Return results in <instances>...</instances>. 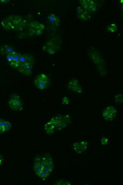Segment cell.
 I'll return each mask as SVG.
<instances>
[{
	"label": "cell",
	"mask_w": 123,
	"mask_h": 185,
	"mask_svg": "<svg viewBox=\"0 0 123 185\" xmlns=\"http://www.w3.org/2000/svg\"><path fill=\"white\" fill-rule=\"evenodd\" d=\"M31 21L19 15H10L5 18L1 21L2 27L5 30H13V31H24L29 26Z\"/></svg>",
	"instance_id": "obj_1"
},
{
	"label": "cell",
	"mask_w": 123,
	"mask_h": 185,
	"mask_svg": "<svg viewBox=\"0 0 123 185\" xmlns=\"http://www.w3.org/2000/svg\"><path fill=\"white\" fill-rule=\"evenodd\" d=\"M45 25L37 21H31L29 26L26 29V33L28 36H39L45 31Z\"/></svg>",
	"instance_id": "obj_2"
},
{
	"label": "cell",
	"mask_w": 123,
	"mask_h": 185,
	"mask_svg": "<svg viewBox=\"0 0 123 185\" xmlns=\"http://www.w3.org/2000/svg\"><path fill=\"white\" fill-rule=\"evenodd\" d=\"M55 127L56 129H64L68 124L70 123V115H59L53 117L52 119L49 120Z\"/></svg>",
	"instance_id": "obj_3"
},
{
	"label": "cell",
	"mask_w": 123,
	"mask_h": 185,
	"mask_svg": "<svg viewBox=\"0 0 123 185\" xmlns=\"http://www.w3.org/2000/svg\"><path fill=\"white\" fill-rule=\"evenodd\" d=\"M60 42H59V40L53 38L51 40H48L46 42V44L43 46V50L44 52L47 53L48 55H54L56 54L59 50L60 49Z\"/></svg>",
	"instance_id": "obj_4"
},
{
	"label": "cell",
	"mask_w": 123,
	"mask_h": 185,
	"mask_svg": "<svg viewBox=\"0 0 123 185\" xmlns=\"http://www.w3.org/2000/svg\"><path fill=\"white\" fill-rule=\"evenodd\" d=\"M89 55H90V57H91V58L93 59V61L94 62V64L97 66V68H98V70H99V71L104 70V72H105V62L102 59V57L99 55V53H98L97 51H95L94 48H91V50L89 51Z\"/></svg>",
	"instance_id": "obj_5"
},
{
	"label": "cell",
	"mask_w": 123,
	"mask_h": 185,
	"mask_svg": "<svg viewBox=\"0 0 123 185\" xmlns=\"http://www.w3.org/2000/svg\"><path fill=\"white\" fill-rule=\"evenodd\" d=\"M80 4L83 8L86 11H88L90 14L94 13L97 10V2L96 1H93V0H81Z\"/></svg>",
	"instance_id": "obj_6"
},
{
	"label": "cell",
	"mask_w": 123,
	"mask_h": 185,
	"mask_svg": "<svg viewBox=\"0 0 123 185\" xmlns=\"http://www.w3.org/2000/svg\"><path fill=\"white\" fill-rule=\"evenodd\" d=\"M9 106L11 110H21L22 109V104L20 97L18 95H12L9 100Z\"/></svg>",
	"instance_id": "obj_7"
},
{
	"label": "cell",
	"mask_w": 123,
	"mask_h": 185,
	"mask_svg": "<svg viewBox=\"0 0 123 185\" xmlns=\"http://www.w3.org/2000/svg\"><path fill=\"white\" fill-rule=\"evenodd\" d=\"M34 56H32V55L20 53V56H19V65L27 64V65L34 66Z\"/></svg>",
	"instance_id": "obj_8"
},
{
	"label": "cell",
	"mask_w": 123,
	"mask_h": 185,
	"mask_svg": "<svg viewBox=\"0 0 123 185\" xmlns=\"http://www.w3.org/2000/svg\"><path fill=\"white\" fill-rule=\"evenodd\" d=\"M103 117L105 120H112L115 117H116L117 114V110L116 108L112 106H109L108 107H105V109L103 111Z\"/></svg>",
	"instance_id": "obj_9"
},
{
	"label": "cell",
	"mask_w": 123,
	"mask_h": 185,
	"mask_svg": "<svg viewBox=\"0 0 123 185\" xmlns=\"http://www.w3.org/2000/svg\"><path fill=\"white\" fill-rule=\"evenodd\" d=\"M42 157H43V166H44V167L45 169H46L47 170H49L50 172H52L53 170H54V163H53L52 156L49 154H46Z\"/></svg>",
	"instance_id": "obj_10"
},
{
	"label": "cell",
	"mask_w": 123,
	"mask_h": 185,
	"mask_svg": "<svg viewBox=\"0 0 123 185\" xmlns=\"http://www.w3.org/2000/svg\"><path fill=\"white\" fill-rule=\"evenodd\" d=\"M88 142L86 141H81V142H77L73 144V150L76 154H81L83 152H84L85 149L87 148Z\"/></svg>",
	"instance_id": "obj_11"
},
{
	"label": "cell",
	"mask_w": 123,
	"mask_h": 185,
	"mask_svg": "<svg viewBox=\"0 0 123 185\" xmlns=\"http://www.w3.org/2000/svg\"><path fill=\"white\" fill-rule=\"evenodd\" d=\"M68 88L70 90H71L72 92L77 93V94H81V93H83V89H81L79 81L76 79H72L70 81L69 84H68Z\"/></svg>",
	"instance_id": "obj_12"
},
{
	"label": "cell",
	"mask_w": 123,
	"mask_h": 185,
	"mask_svg": "<svg viewBox=\"0 0 123 185\" xmlns=\"http://www.w3.org/2000/svg\"><path fill=\"white\" fill-rule=\"evenodd\" d=\"M77 16L81 21H89L90 18H91V14L88 11H86L84 8H83L81 7H77Z\"/></svg>",
	"instance_id": "obj_13"
},
{
	"label": "cell",
	"mask_w": 123,
	"mask_h": 185,
	"mask_svg": "<svg viewBox=\"0 0 123 185\" xmlns=\"http://www.w3.org/2000/svg\"><path fill=\"white\" fill-rule=\"evenodd\" d=\"M17 70H18V71L20 73L29 76V75H31V72H32V66L27 65V64H22V65H19L18 66Z\"/></svg>",
	"instance_id": "obj_14"
},
{
	"label": "cell",
	"mask_w": 123,
	"mask_h": 185,
	"mask_svg": "<svg viewBox=\"0 0 123 185\" xmlns=\"http://www.w3.org/2000/svg\"><path fill=\"white\" fill-rule=\"evenodd\" d=\"M0 52L3 56H7V55H10V54H13L16 52L15 48L12 46H9V45H3L0 46Z\"/></svg>",
	"instance_id": "obj_15"
},
{
	"label": "cell",
	"mask_w": 123,
	"mask_h": 185,
	"mask_svg": "<svg viewBox=\"0 0 123 185\" xmlns=\"http://www.w3.org/2000/svg\"><path fill=\"white\" fill-rule=\"evenodd\" d=\"M47 19H48V21L50 22V24L53 25V26H55V27H57L59 25V23H60L59 18L56 15H55V14H50L48 16Z\"/></svg>",
	"instance_id": "obj_16"
},
{
	"label": "cell",
	"mask_w": 123,
	"mask_h": 185,
	"mask_svg": "<svg viewBox=\"0 0 123 185\" xmlns=\"http://www.w3.org/2000/svg\"><path fill=\"white\" fill-rule=\"evenodd\" d=\"M36 79H37L38 81H40L41 82H43L44 84H45L47 87L49 86V84H50V81H49V78H48L47 75H45V73H41V74H39L38 76L36 77Z\"/></svg>",
	"instance_id": "obj_17"
},
{
	"label": "cell",
	"mask_w": 123,
	"mask_h": 185,
	"mask_svg": "<svg viewBox=\"0 0 123 185\" xmlns=\"http://www.w3.org/2000/svg\"><path fill=\"white\" fill-rule=\"evenodd\" d=\"M44 130H45V132L47 133V134H53L56 131V127L50 121H48V122L45 123Z\"/></svg>",
	"instance_id": "obj_18"
},
{
	"label": "cell",
	"mask_w": 123,
	"mask_h": 185,
	"mask_svg": "<svg viewBox=\"0 0 123 185\" xmlns=\"http://www.w3.org/2000/svg\"><path fill=\"white\" fill-rule=\"evenodd\" d=\"M50 173H51L50 171L47 170L46 169H45V167H43L42 170H41V171L37 174V176H38L39 178L42 179V180H45V179L48 177V176L50 175Z\"/></svg>",
	"instance_id": "obj_19"
},
{
	"label": "cell",
	"mask_w": 123,
	"mask_h": 185,
	"mask_svg": "<svg viewBox=\"0 0 123 185\" xmlns=\"http://www.w3.org/2000/svg\"><path fill=\"white\" fill-rule=\"evenodd\" d=\"M117 30H118V26L116 23H111L106 27V32H117Z\"/></svg>",
	"instance_id": "obj_20"
},
{
	"label": "cell",
	"mask_w": 123,
	"mask_h": 185,
	"mask_svg": "<svg viewBox=\"0 0 123 185\" xmlns=\"http://www.w3.org/2000/svg\"><path fill=\"white\" fill-rule=\"evenodd\" d=\"M34 84H35V86H36L38 89H40V90H45V89L47 88V86H46L45 84H44L43 82H41L40 81H38L36 78H35V80H34Z\"/></svg>",
	"instance_id": "obj_21"
},
{
	"label": "cell",
	"mask_w": 123,
	"mask_h": 185,
	"mask_svg": "<svg viewBox=\"0 0 123 185\" xmlns=\"http://www.w3.org/2000/svg\"><path fill=\"white\" fill-rule=\"evenodd\" d=\"M43 167H44L43 163H40V164H34V172H35L36 174H38L41 170H42Z\"/></svg>",
	"instance_id": "obj_22"
},
{
	"label": "cell",
	"mask_w": 123,
	"mask_h": 185,
	"mask_svg": "<svg viewBox=\"0 0 123 185\" xmlns=\"http://www.w3.org/2000/svg\"><path fill=\"white\" fill-rule=\"evenodd\" d=\"M17 51H16L15 53H13V54H10V55H7V56H6V60H7V63H10L11 61H13L14 60V58H15V57H16V55H17Z\"/></svg>",
	"instance_id": "obj_23"
},
{
	"label": "cell",
	"mask_w": 123,
	"mask_h": 185,
	"mask_svg": "<svg viewBox=\"0 0 123 185\" xmlns=\"http://www.w3.org/2000/svg\"><path fill=\"white\" fill-rule=\"evenodd\" d=\"M115 100H116V103L118 105H121L122 102H123V95L122 94H119L116 95V97H115Z\"/></svg>",
	"instance_id": "obj_24"
},
{
	"label": "cell",
	"mask_w": 123,
	"mask_h": 185,
	"mask_svg": "<svg viewBox=\"0 0 123 185\" xmlns=\"http://www.w3.org/2000/svg\"><path fill=\"white\" fill-rule=\"evenodd\" d=\"M3 128H4L5 131H9L11 129V124H10V122L7 121V120H5L4 125H3Z\"/></svg>",
	"instance_id": "obj_25"
},
{
	"label": "cell",
	"mask_w": 123,
	"mask_h": 185,
	"mask_svg": "<svg viewBox=\"0 0 123 185\" xmlns=\"http://www.w3.org/2000/svg\"><path fill=\"white\" fill-rule=\"evenodd\" d=\"M55 184H63V185H70V182L69 181H67V180H63V179H61V180H57L56 182H55Z\"/></svg>",
	"instance_id": "obj_26"
},
{
	"label": "cell",
	"mask_w": 123,
	"mask_h": 185,
	"mask_svg": "<svg viewBox=\"0 0 123 185\" xmlns=\"http://www.w3.org/2000/svg\"><path fill=\"white\" fill-rule=\"evenodd\" d=\"M108 136H103L101 138V145H108Z\"/></svg>",
	"instance_id": "obj_27"
},
{
	"label": "cell",
	"mask_w": 123,
	"mask_h": 185,
	"mask_svg": "<svg viewBox=\"0 0 123 185\" xmlns=\"http://www.w3.org/2000/svg\"><path fill=\"white\" fill-rule=\"evenodd\" d=\"M62 104L63 105H69L70 104V99L68 98V97H63V99H62Z\"/></svg>",
	"instance_id": "obj_28"
},
{
	"label": "cell",
	"mask_w": 123,
	"mask_h": 185,
	"mask_svg": "<svg viewBox=\"0 0 123 185\" xmlns=\"http://www.w3.org/2000/svg\"><path fill=\"white\" fill-rule=\"evenodd\" d=\"M3 162H4V157L1 154H0V166L3 164Z\"/></svg>",
	"instance_id": "obj_29"
},
{
	"label": "cell",
	"mask_w": 123,
	"mask_h": 185,
	"mask_svg": "<svg viewBox=\"0 0 123 185\" xmlns=\"http://www.w3.org/2000/svg\"><path fill=\"white\" fill-rule=\"evenodd\" d=\"M10 1L9 0H1V1H0V3H9Z\"/></svg>",
	"instance_id": "obj_30"
}]
</instances>
